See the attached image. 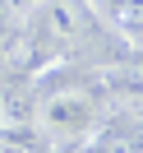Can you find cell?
<instances>
[{
  "label": "cell",
  "mask_w": 143,
  "mask_h": 153,
  "mask_svg": "<svg viewBox=\"0 0 143 153\" xmlns=\"http://www.w3.org/2000/svg\"><path fill=\"white\" fill-rule=\"evenodd\" d=\"M102 116H106L102 97H97L92 88H78V84L51 88V93L32 107V121H37V130L51 139V149H60V144H83L88 134L97 130Z\"/></svg>",
  "instance_id": "obj_1"
},
{
  "label": "cell",
  "mask_w": 143,
  "mask_h": 153,
  "mask_svg": "<svg viewBox=\"0 0 143 153\" xmlns=\"http://www.w3.org/2000/svg\"><path fill=\"white\" fill-rule=\"evenodd\" d=\"M92 10L106 19L115 37H125L129 47H143V0H92Z\"/></svg>",
  "instance_id": "obj_2"
},
{
  "label": "cell",
  "mask_w": 143,
  "mask_h": 153,
  "mask_svg": "<svg viewBox=\"0 0 143 153\" xmlns=\"http://www.w3.org/2000/svg\"><path fill=\"white\" fill-rule=\"evenodd\" d=\"M19 23H23V10L14 5V0H0V56H5V47L14 42Z\"/></svg>",
  "instance_id": "obj_3"
},
{
  "label": "cell",
  "mask_w": 143,
  "mask_h": 153,
  "mask_svg": "<svg viewBox=\"0 0 143 153\" xmlns=\"http://www.w3.org/2000/svg\"><path fill=\"white\" fill-rule=\"evenodd\" d=\"M14 5H19V10H23V14H28V10H32V5H37V0H14Z\"/></svg>",
  "instance_id": "obj_4"
}]
</instances>
